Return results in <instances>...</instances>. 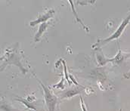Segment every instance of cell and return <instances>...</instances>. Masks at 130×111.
Returning <instances> with one entry per match:
<instances>
[{
    "mask_svg": "<svg viewBox=\"0 0 130 111\" xmlns=\"http://www.w3.org/2000/svg\"><path fill=\"white\" fill-rule=\"evenodd\" d=\"M69 2H70V5H71V8H72V11H73V14H75V17H76V21H78V22H79L82 25H83V27H84V29L85 30H86L88 32H89V30H88V28L86 27V26H85L84 25V24L81 21V20L78 17V15H77V14H76V11H75V8H74V6H73V2L72 1H69Z\"/></svg>",
    "mask_w": 130,
    "mask_h": 111,
    "instance_id": "obj_7",
    "label": "cell"
},
{
    "mask_svg": "<svg viewBox=\"0 0 130 111\" xmlns=\"http://www.w3.org/2000/svg\"><path fill=\"white\" fill-rule=\"evenodd\" d=\"M81 91V90H70V91H67L64 93V95H62V98H71L77 94H79V92Z\"/></svg>",
    "mask_w": 130,
    "mask_h": 111,
    "instance_id": "obj_5",
    "label": "cell"
},
{
    "mask_svg": "<svg viewBox=\"0 0 130 111\" xmlns=\"http://www.w3.org/2000/svg\"><path fill=\"white\" fill-rule=\"evenodd\" d=\"M80 102H81V107H82V110H83V111H87L86 107V105L84 104V102H83V98H82L81 96H80Z\"/></svg>",
    "mask_w": 130,
    "mask_h": 111,
    "instance_id": "obj_10",
    "label": "cell"
},
{
    "mask_svg": "<svg viewBox=\"0 0 130 111\" xmlns=\"http://www.w3.org/2000/svg\"><path fill=\"white\" fill-rule=\"evenodd\" d=\"M129 23L130 14L127 16V17H126V18L123 21V22L121 23V24L119 26V27L117 28V30L115 31V33H114L112 36H110V37H108V38H107V39H104V40H100L98 42L106 43V42H108L112 41V40H113V39H119V38L120 37V36L123 34V33L124 30L126 29V26H127Z\"/></svg>",
    "mask_w": 130,
    "mask_h": 111,
    "instance_id": "obj_2",
    "label": "cell"
},
{
    "mask_svg": "<svg viewBox=\"0 0 130 111\" xmlns=\"http://www.w3.org/2000/svg\"><path fill=\"white\" fill-rule=\"evenodd\" d=\"M63 61V64H64V76H65V79L67 80V82H68V83L69 84H71V81L70 80V79H69V75L67 73V66H66V64H65V62L64 61Z\"/></svg>",
    "mask_w": 130,
    "mask_h": 111,
    "instance_id": "obj_9",
    "label": "cell"
},
{
    "mask_svg": "<svg viewBox=\"0 0 130 111\" xmlns=\"http://www.w3.org/2000/svg\"><path fill=\"white\" fill-rule=\"evenodd\" d=\"M29 111H36V110H29Z\"/></svg>",
    "mask_w": 130,
    "mask_h": 111,
    "instance_id": "obj_11",
    "label": "cell"
},
{
    "mask_svg": "<svg viewBox=\"0 0 130 111\" xmlns=\"http://www.w3.org/2000/svg\"><path fill=\"white\" fill-rule=\"evenodd\" d=\"M16 101H21V103H23L27 108H29L30 110H36V107L33 106V104H32L31 103H30V102H28L27 100H24V99H22V98H18Z\"/></svg>",
    "mask_w": 130,
    "mask_h": 111,
    "instance_id": "obj_6",
    "label": "cell"
},
{
    "mask_svg": "<svg viewBox=\"0 0 130 111\" xmlns=\"http://www.w3.org/2000/svg\"><path fill=\"white\" fill-rule=\"evenodd\" d=\"M54 14H55V10L51 9V10L48 11L47 12H45V14H43L42 15H39V17L36 20L31 21L30 24V26L34 27L35 25H36L37 24H39V23H42H42H46V21L49 18H51L54 15Z\"/></svg>",
    "mask_w": 130,
    "mask_h": 111,
    "instance_id": "obj_3",
    "label": "cell"
},
{
    "mask_svg": "<svg viewBox=\"0 0 130 111\" xmlns=\"http://www.w3.org/2000/svg\"><path fill=\"white\" fill-rule=\"evenodd\" d=\"M48 26V23H42L40 24L39 27V31L38 33H36V36H35V42H38L39 40V38L42 36V35L43 34V33L45 31V30L47 29Z\"/></svg>",
    "mask_w": 130,
    "mask_h": 111,
    "instance_id": "obj_4",
    "label": "cell"
},
{
    "mask_svg": "<svg viewBox=\"0 0 130 111\" xmlns=\"http://www.w3.org/2000/svg\"><path fill=\"white\" fill-rule=\"evenodd\" d=\"M39 84L41 85L43 91H44V98L45 104L48 107V111H55V107L58 103V98L52 94L49 88H48L41 81H39Z\"/></svg>",
    "mask_w": 130,
    "mask_h": 111,
    "instance_id": "obj_1",
    "label": "cell"
},
{
    "mask_svg": "<svg viewBox=\"0 0 130 111\" xmlns=\"http://www.w3.org/2000/svg\"><path fill=\"white\" fill-rule=\"evenodd\" d=\"M64 77L62 76V77H61V82H58V84H56V85H54L52 87H53V88H55L64 89Z\"/></svg>",
    "mask_w": 130,
    "mask_h": 111,
    "instance_id": "obj_8",
    "label": "cell"
}]
</instances>
